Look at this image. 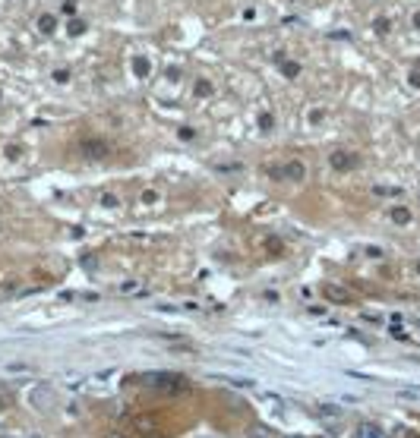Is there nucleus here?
Instances as JSON below:
<instances>
[{
    "label": "nucleus",
    "instance_id": "nucleus-14",
    "mask_svg": "<svg viewBox=\"0 0 420 438\" xmlns=\"http://www.w3.org/2000/svg\"><path fill=\"white\" fill-rule=\"evenodd\" d=\"M278 67H282L284 79H294V76H300V63H297V60H282Z\"/></svg>",
    "mask_w": 420,
    "mask_h": 438
},
{
    "label": "nucleus",
    "instance_id": "nucleus-10",
    "mask_svg": "<svg viewBox=\"0 0 420 438\" xmlns=\"http://www.w3.org/2000/svg\"><path fill=\"white\" fill-rule=\"evenodd\" d=\"M389 218H392V224H401V227L411 224V212H407L405 205H395L392 212H389Z\"/></svg>",
    "mask_w": 420,
    "mask_h": 438
},
{
    "label": "nucleus",
    "instance_id": "nucleus-17",
    "mask_svg": "<svg viewBox=\"0 0 420 438\" xmlns=\"http://www.w3.org/2000/svg\"><path fill=\"white\" fill-rule=\"evenodd\" d=\"M177 139H180V142H193V139H196V130H193V126H180V130H177Z\"/></svg>",
    "mask_w": 420,
    "mask_h": 438
},
{
    "label": "nucleus",
    "instance_id": "nucleus-16",
    "mask_svg": "<svg viewBox=\"0 0 420 438\" xmlns=\"http://www.w3.org/2000/svg\"><path fill=\"white\" fill-rule=\"evenodd\" d=\"M389 28H392V22H389L386 16H379V19H373V32H376V35H389Z\"/></svg>",
    "mask_w": 420,
    "mask_h": 438
},
{
    "label": "nucleus",
    "instance_id": "nucleus-12",
    "mask_svg": "<svg viewBox=\"0 0 420 438\" xmlns=\"http://www.w3.org/2000/svg\"><path fill=\"white\" fill-rule=\"evenodd\" d=\"M212 83H209V79H196V83H193V95L196 98H212Z\"/></svg>",
    "mask_w": 420,
    "mask_h": 438
},
{
    "label": "nucleus",
    "instance_id": "nucleus-23",
    "mask_svg": "<svg viewBox=\"0 0 420 438\" xmlns=\"http://www.w3.org/2000/svg\"><path fill=\"white\" fill-rule=\"evenodd\" d=\"M54 79H57V83H67V79H70V69H57Z\"/></svg>",
    "mask_w": 420,
    "mask_h": 438
},
{
    "label": "nucleus",
    "instance_id": "nucleus-1",
    "mask_svg": "<svg viewBox=\"0 0 420 438\" xmlns=\"http://www.w3.org/2000/svg\"><path fill=\"white\" fill-rule=\"evenodd\" d=\"M145 385L152 391H161V394H180V391H186V378L177 376V372H149Z\"/></svg>",
    "mask_w": 420,
    "mask_h": 438
},
{
    "label": "nucleus",
    "instance_id": "nucleus-30",
    "mask_svg": "<svg viewBox=\"0 0 420 438\" xmlns=\"http://www.w3.org/2000/svg\"><path fill=\"white\" fill-rule=\"evenodd\" d=\"M414 28H420V10L414 13Z\"/></svg>",
    "mask_w": 420,
    "mask_h": 438
},
{
    "label": "nucleus",
    "instance_id": "nucleus-8",
    "mask_svg": "<svg viewBox=\"0 0 420 438\" xmlns=\"http://www.w3.org/2000/svg\"><path fill=\"white\" fill-rule=\"evenodd\" d=\"M215 382H225V385H234V388H253V378H237V376H221V372H215Z\"/></svg>",
    "mask_w": 420,
    "mask_h": 438
},
{
    "label": "nucleus",
    "instance_id": "nucleus-20",
    "mask_svg": "<svg viewBox=\"0 0 420 438\" xmlns=\"http://www.w3.org/2000/svg\"><path fill=\"white\" fill-rule=\"evenodd\" d=\"M102 205H104V208H114V205H118V196H111V192H104V196H102Z\"/></svg>",
    "mask_w": 420,
    "mask_h": 438
},
{
    "label": "nucleus",
    "instance_id": "nucleus-5",
    "mask_svg": "<svg viewBox=\"0 0 420 438\" xmlns=\"http://www.w3.org/2000/svg\"><path fill=\"white\" fill-rule=\"evenodd\" d=\"M357 161H360V158L354 155V151H348V149H335L329 155V167H332V171H338V174L354 171V167H357Z\"/></svg>",
    "mask_w": 420,
    "mask_h": 438
},
{
    "label": "nucleus",
    "instance_id": "nucleus-15",
    "mask_svg": "<svg viewBox=\"0 0 420 438\" xmlns=\"http://www.w3.org/2000/svg\"><path fill=\"white\" fill-rule=\"evenodd\" d=\"M139 287H143L139 281H124V284L118 287V294H120V296H136V294H139Z\"/></svg>",
    "mask_w": 420,
    "mask_h": 438
},
{
    "label": "nucleus",
    "instance_id": "nucleus-32",
    "mask_svg": "<svg viewBox=\"0 0 420 438\" xmlns=\"http://www.w3.org/2000/svg\"><path fill=\"white\" fill-rule=\"evenodd\" d=\"M26 438H45V435H38V432H35V435H26Z\"/></svg>",
    "mask_w": 420,
    "mask_h": 438
},
{
    "label": "nucleus",
    "instance_id": "nucleus-33",
    "mask_svg": "<svg viewBox=\"0 0 420 438\" xmlns=\"http://www.w3.org/2000/svg\"><path fill=\"white\" fill-rule=\"evenodd\" d=\"M414 69H417V73H420V60H417V67H414Z\"/></svg>",
    "mask_w": 420,
    "mask_h": 438
},
{
    "label": "nucleus",
    "instance_id": "nucleus-25",
    "mask_svg": "<svg viewBox=\"0 0 420 438\" xmlns=\"http://www.w3.org/2000/svg\"><path fill=\"white\" fill-rule=\"evenodd\" d=\"M155 199H159V192H152V189L143 192V202H155Z\"/></svg>",
    "mask_w": 420,
    "mask_h": 438
},
{
    "label": "nucleus",
    "instance_id": "nucleus-27",
    "mask_svg": "<svg viewBox=\"0 0 420 438\" xmlns=\"http://www.w3.org/2000/svg\"><path fill=\"white\" fill-rule=\"evenodd\" d=\"M319 120H323V110L316 108V110H313V114H310V124H319Z\"/></svg>",
    "mask_w": 420,
    "mask_h": 438
},
{
    "label": "nucleus",
    "instance_id": "nucleus-2",
    "mask_svg": "<svg viewBox=\"0 0 420 438\" xmlns=\"http://www.w3.org/2000/svg\"><path fill=\"white\" fill-rule=\"evenodd\" d=\"M29 404H32L38 413H48L51 407L57 404V391H54V385H48V382L32 385V388H29Z\"/></svg>",
    "mask_w": 420,
    "mask_h": 438
},
{
    "label": "nucleus",
    "instance_id": "nucleus-34",
    "mask_svg": "<svg viewBox=\"0 0 420 438\" xmlns=\"http://www.w3.org/2000/svg\"><path fill=\"white\" fill-rule=\"evenodd\" d=\"M108 438H124V435H108Z\"/></svg>",
    "mask_w": 420,
    "mask_h": 438
},
{
    "label": "nucleus",
    "instance_id": "nucleus-19",
    "mask_svg": "<svg viewBox=\"0 0 420 438\" xmlns=\"http://www.w3.org/2000/svg\"><path fill=\"white\" fill-rule=\"evenodd\" d=\"M256 124H259V130H272V126H275V117H272V114H259Z\"/></svg>",
    "mask_w": 420,
    "mask_h": 438
},
{
    "label": "nucleus",
    "instance_id": "nucleus-36",
    "mask_svg": "<svg viewBox=\"0 0 420 438\" xmlns=\"http://www.w3.org/2000/svg\"><path fill=\"white\" fill-rule=\"evenodd\" d=\"M417 271H420V262H417Z\"/></svg>",
    "mask_w": 420,
    "mask_h": 438
},
{
    "label": "nucleus",
    "instance_id": "nucleus-6",
    "mask_svg": "<svg viewBox=\"0 0 420 438\" xmlns=\"http://www.w3.org/2000/svg\"><path fill=\"white\" fill-rule=\"evenodd\" d=\"M354 438H389L386 429L376 423H360L357 429H354Z\"/></svg>",
    "mask_w": 420,
    "mask_h": 438
},
{
    "label": "nucleus",
    "instance_id": "nucleus-9",
    "mask_svg": "<svg viewBox=\"0 0 420 438\" xmlns=\"http://www.w3.org/2000/svg\"><path fill=\"white\" fill-rule=\"evenodd\" d=\"M247 438H278V435L269 429V426H262V423H250V426H247Z\"/></svg>",
    "mask_w": 420,
    "mask_h": 438
},
{
    "label": "nucleus",
    "instance_id": "nucleus-35",
    "mask_svg": "<svg viewBox=\"0 0 420 438\" xmlns=\"http://www.w3.org/2000/svg\"><path fill=\"white\" fill-rule=\"evenodd\" d=\"M0 101H3V92H0Z\"/></svg>",
    "mask_w": 420,
    "mask_h": 438
},
{
    "label": "nucleus",
    "instance_id": "nucleus-26",
    "mask_svg": "<svg viewBox=\"0 0 420 438\" xmlns=\"http://www.w3.org/2000/svg\"><path fill=\"white\" fill-rule=\"evenodd\" d=\"M7 158H19V145H7Z\"/></svg>",
    "mask_w": 420,
    "mask_h": 438
},
{
    "label": "nucleus",
    "instance_id": "nucleus-31",
    "mask_svg": "<svg viewBox=\"0 0 420 438\" xmlns=\"http://www.w3.org/2000/svg\"><path fill=\"white\" fill-rule=\"evenodd\" d=\"M284 438H310V435H284Z\"/></svg>",
    "mask_w": 420,
    "mask_h": 438
},
{
    "label": "nucleus",
    "instance_id": "nucleus-22",
    "mask_svg": "<svg viewBox=\"0 0 420 438\" xmlns=\"http://www.w3.org/2000/svg\"><path fill=\"white\" fill-rule=\"evenodd\" d=\"M407 83H411L414 89H420V73H417V69H411V76H407Z\"/></svg>",
    "mask_w": 420,
    "mask_h": 438
},
{
    "label": "nucleus",
    "instance_id": "nucleus-4",
    "mask_svg": "<svg viewBox=\"0 0 420 438\" xmlns=\"http://www.w3.org/2000/svg\"><path fill=\"white\" fill-rule=\"evenodd\" d=\"M79 155H83L86 161H104V158H108V142L98 136H86L83 142H79Z\"/></svg>",
    "mask_w": 420,
    "mask_h": 438
},
{
    "label": "nucleus",
    "instance_id": "nucleus-11",
    "mask_svg": "<svg viewBox=\"0 0 420 438\" xmlns=\"http://www.w3.org/2000/svg\"><path fill=\"white\" fill-rule=\"evenodd\" d=\"M133 73H136L139 79H145V76L152 73V60H149V57H136V60H133Z\"/></svg>",
    "mask_w": 420,
    "mask_h": 438
},
{
    "label": "nucleus",
    "instance_id": "nucleus-37",
    "mask_svg": "<svg viewBox=\"0 0 420 438\" xmlns=\"http://www.w3.org/2000/svg\"><path fill=\"white\" fill-rule=\"evenodd\" d=\"M319 438H325V435H319Z\"/></svg>",
    "mask_w": 420,
    "mask_h": 438
},
{
    "label": "nucleus",
    "instance_id": "nucleus-3",
    "mask_svg": "<svg viewBox=\"0 0 420 438\" xmlns=\"http://www.w3.org/2000/svg\"><path fill=\"white\" fill-rule=\"evenodd\" d=\"M266 174H269L272 180H291V183H303V177H307V167H303V161H288V165H278V167H266Z\"/></svg>",
    "mask_w": 420,
    "mask_h": 438
},
{
    "label": "nucleus",
    "instance_id": "nucleus-18",
    "mask_svg": "<svg viewBox=\"0 0 420 438\" xmlns=\"http://www.w3.org/2000/svg\"><path fill=\"white\" fill-rule=\"evenodd\" d=\"M67 32H70V35H83V32H86V22H83V19H70Z\"/></svg>",
    "mask_w": 420,
    "mask_h": 438
},
{
    "label": "nucleus",
    "instance_id": "nucleus-21",
    "mask_svg": "<svg viewBox=\"0 0 420 438\" xmlns=\"http://www.w3.org/2000/svg\"><path fill=\"white\" fill-rule=\"evenodd\" d=\"M60 13H67V16H73V19H76V3H73V0H67V3H63Z\"/></svg>",
    "mask_w": 420,
    "mask_h": 438
},
{
    "label": "nucleus",
    "instance_id": "nucleus-24",
    "mask_svg": "<svg viewBox=\"0 0 420 438\" xmlns=\"http://www.w3.org/2000/svg\"><path fill=\"white\" fill-rule=\"evenodd\" d=\"M168 79H171V83H177V79H180V69L171 67V69H168Z\"/></svg>",
    "mask_w": 420,
    "mask_h": 438
},
{
    "label": "nucleus",
    "instance_id": "nucleus-13",
    "mask_svg": "<svg viewBox=\"0 0 420 438\" xmlns=\"http://www.w3.org/2000/svg\"><path fill=\"white\" fill-rule=\"evenodd\" d=\"M54 28H57V19H54V16H48V13L38 16V32H42V35H54Z\"/></svg>",
    "mask_w": 420,
    "mask_h": 438
},
{
    "label": "nucleus",
    "instance_id": "nucleus-7",
    "mask_svg": "<svg viewBox=\"0 0 420 438\" xmlns=\"http://www.w3.org/2000/svg\"><path fill=\"white\" fill-rule=\"evenodd\" d=\"M323 294L329 296L332 303H348V300H351V294H348V290H341L338 284H325V287H323Z\"/></svg>",
    "mask_w": 420,
    "mask_h": 438
},
{
    "label": "nucleus",
    "instance_id": "nucleus-28",
    "mask_svg": "<svg viewBox=\"0 0 420 438\" xmlns=\"http://www.w3.org/2000/svg\"><path fill=\"white\" fill-rule=\"evenodd\" d=\"M269 249L272 253H282V240H269Z\"/></svg>",
    "mask_w": 420,
    "mask_h": 438
},
{
    "label": "nucleus",
    "instance_id": "nucleus-29",
    "mask_svg": "<svg viewBox=\"0 0 420 438\" xmlns=\"http://www.w3.org/2000/svg\"><path fill=\"white\" fill-rule=\"evenodd\" d=\"M307 312H310V315H325V309H323V306H310Z\"/></svg>",
    "mask_w": 420,
    "mask_h": 438
}]
</instances>
